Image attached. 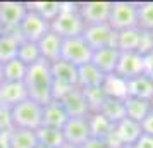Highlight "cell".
I'll use <instances>...</instances> for the list:
<instances>
[{"label": "cell", "instance_id": "obj_1", "mask_svg": "<svg viewBox=\"0 0 153 148\" xmlns=\"http://www.w3.org/2000/svg\"><path fill=\"white\" fill-rule=\"evenodd\" d=\"M52 74H50V64L45 60H36L35 64L28 65L26 78H24V86L28 90V98L40 103L47 105L52 100Z\"/></svg>", "mask_w": 153, "mask_h": 148}, {"label": "cell", "instance_id": "obj_2", "mask_svg": "<svg viewBox=\"0 0 153 148\" xmlns=\"http://www.w3.org/2000/svg\"><path fill=\"white\" fill-rule=\"evenodd\" d=\"M86 24L77 12V4H65L60 2V12L50 22V31L59 35L62 40L77 38L83 35Z\"/></svg>", "mask_w": 153, "mask_h": 148}, {"label": "cell", "instance_id": "obj_3", "mask_svg": "<svg viewBox=\"0 0 153 148\" xmlns=\"http://www.w3.org/2000/svg\"><path fill=\"white\" fill-rule=\"evenodd\" d=\"M42 112H43V107L40 103H36V102L29 98L22 100L21 103H17V105L10 109L14 127L36 131L38 127H42Z\"/></svg>", "mask_w": 153, "mask_h": 148}, {"label": "cell", "instance_id": "obj_4", "mask_svg": "<svg viewBox=\"0 0 153 148\" xmlns=\"http://www.w3.org/2000/svg\"><path fill=\"white\" fill-rule=\"evenodd\" d=\"M115 33L124 29L138 28V5L136 2H126V0H115L112 2L110 16L107 22Z\"/></svg>", "mask_w": 153, "mask_h": 148}, {"label": "cell", "instance_id": "obj_5", "mask_svg": "<svg viewBox=\"0 0 153 148\" xmlns=\"http://www.w3.org/2000/svg\"><path fill=\"white\" fill-rule=\"evenodd\" d=\"M86 45L91 48V52L95 50H102L107 47H115V38L117 33L105 22V24H91L86 26L81 35Z\"/></svg>", "mask_w": 153, "mask_h": 148}, {"label": "cell", "instance_id": "obj_6", "mask_svg": "<svg viewBox=\"0 0 153 148\" xmlns=\"http://www.w3.org/2000/svg\"><path fill=\"white\" fill-rule=\"evenodd\" d=\"M110 9L112 2H108V0H88V2L77 4V12L86 26L108 22Z\"/></svg>", "mask_w": 153, "mask_h": 148}, {"label": "cell", "instance_id": "obj_7", "mask_svg": "<svg viewBox=\"0 0 153 148\" xmlns=\"http://www.w3.org/2000/svg\"><path fill=\"white\" fill-rule=\"evenodd\" d=\"M91 55L93 52L86 45L81 36L77 38H67L62 42V52H60V59L65 62H71L72 65H84V64L91 62Z\"/></svg>", "mask_w": 153, "mask_h": 148}, {"label": "cell", "instance_id": "obj_8", "mask_svg": "<svg viewBox=\"0 0 153 148\" xmlns=\"http://www.w3.org/2000/svg\"><path fill=\"white\" fill-rule=\"evenodd\" d=\"M19 36L21 40H26V42H33L36 43L42 36H45L50 31V22H47L42 16H38L33 10H26V16L22 17L21 24H19Z\"/></svg>", "mask_w": 153, "mask_h": 148}, {"label": "cell", "instance_id": "obj_9", "mask_svg": "<svg viewBox=\"0 0 153 148\" xmlns=\"http://www.w3.org/2000/svg\"><path fill=\"white\" fill-rule=\"evenodd\" d=\"M62 134L67 145L83 147L91 138L88 117H71V119H67V122L62 127Z\"/></svg>", "mask_w": 153, "mask_h": 148}, {"label": "cell", "instance_id": "obj_10", "mask_svg": "<svg viewBox=\"0 0 153 148\" xmlns=\"http://www.w3.org/2000/svg\"><path fill=\"white\" fill-rule=\"evenodd\" d=\"M114 74L117 78L124 79V81L145 74L143 55H139L138 52H120L117 67H115V72Z\"/></svg>", "mask_w": 153, "mask_h": 148}, {"label": "cell", "instance_id": "obj_11", "mask_svg": "<svg viewBox=\"0 0 153 148\" xmlns=\"http://www.w3.org/2000/svg\"><path fill=\"white\" fill-rule=\"evenodd\" d=\"M26 4L5 0L0 2V28L4 31H16L21 24L22 17L26 16Z\"/></svg>", "mask_w": 153, "mask_h": 148}, {"label": "cell", "instance_id": "obj_12", "mask_svg": "<svg viewBox=\"0 0 153 148\" xmlns=\"http://www.w3.org/2000/svg\"><path fill=\"white\" fill-rule=\"evenodd\" d=\"M59 102L62 103L69 119L71 117H88L90 115V109H88V103H86V98H84V93L79 86L71 88Z\"/></svg>", "mask_w": 153, "mask_h": 148}, {"label": "cell", "instance_id": "obj_13", "mask_svg": "<svg viewBox=\"0 0 153 148\" xmlns=\"http://www.w3.org/2000/svg\"><path fill=\"white\" fill-rule=\"evenodd\" d=\"M50 74H52V81L57 85L69 86V88L77 86V67L72 65L71 62H65L62 59L52 62L50 64Z\"/></svg>", "mask_w": 153, "mask_h": 148}, {"label": "cell", "instance_id": "obj_14", "mask_svg": "<svg viewBox=\"0 0 153 148\" xmlns=\"http://www.w3.org/2000/svg\"><path fill=\"white\" fill-rule=\"evenodd\" d=\"M62 38L59 35H55L53 31H48L45 36H42L38 42H36V47H38V52H40V59L45 60V62H55L60 59V52H62Z\"/></svg>", "mask_w": 153, "mask_h": 148}, {"label": "cell", "instance_id": "obj_15", "mask_svg": "<svg viewBox=\"0 0 153 148\" xmlns=\"http://www.w3.org/2000/svg\"><path fill=\"white\" fill-rule=\"evenodd\" d=\"M26 98H28V90L24 83H12V81L0 83V105L12 109Z\"/></svg>", "mask_w": 153, "mask_h": 148}, {"label": "cell", "instance_id": "obj_16", "mask_svg": "<svg viewBox=\"0 0 153 148\" xmlns=\"http://www.w3.org/2000/svg\"><path fill=\"white\" fill-rule=\"evenodd\" d=\"M119 55H120V52L115 47H107V48H102V50H95L93 55H91V64L95 67H98L105 76H112L115 72V67H117Z\"/></svg>", "mask_w": 153, "mask_h": 148}, {"label": "cell", "instance_id": "obj_17", "mask_svg": "<svg viewBox=\"0 0 153 148\" xmlns=\"http://www.w3.org/2000/svg\"><path fill=\"white\" fill-rule=\"evenodd\" d=\"M69 115L65 114L62 103L59 100H50L47 105H43L42 112V126L47 127H55V129H62L64 124L67 122Z\"/></svg>", "mask_w": 153, "mask_h": 148}, {"label": "cell", "instance_id": "obj_18", "mask_svg": "<svg viewBox=\"0 0 153 148\" xmlns=\"http://www.w3.org/2000/svg\"><path fill=\"white\" fill-rule=\"evenodd\" d=\"M126 97L141 100H153V81L146 74L136 76L126 81Z\"/></svg>", "mask_w": 153, "mask_h": 148}, {"label": "cell", "instance_id": "obj_19", "mask_svg": "<svg viewBox=\"0 0 153 148\" xmlns=\"http://www.w3.org/2000/svg\"><path fill=\"white\" fill-rule=\"evenodd\" d=\"M105 79H107V76L98 67H95L91 62L77 67V86L81 90H86V88H100V86H103Z\"/></svg>", "mask_w": 153, "mask_h": 148}, {"label": "cell", "instance_id": "obj_20", "mask_svg": "<svg viewBox=\"0 0 153 148\" xmlns=\"http://www.w3.org/2000/svg\"><path fill=\"white\" fill-rule=\"evenodd\" d=\"M21 42L19 31H0V64H5L17 57V47Z\"/></svg>", "mask_w": 153, "mask_h": 148}, {"label": "cell", "instance_id": "obj_21", "mask_svg": "<svg viewBox=\"0 0 153 148\" xmlns=\"http://www.w3.org/2000/svg\"><path fill=\"white\" fill-rule=\"evenodd\" d=\"M124 107H126V117L134 120V122H141L146 117V114L153 109V103L150 100H141V98H132V97H126L124 98Z\"/></svg>", "mask_w": 153, "mask_h": 148}, {"label": "cell", "instance_id": "obj_22", "mask_svg": "<svg viewBox=\"0 0 153 148\" xmlns=\"http://www.w3.org/2000/svg\"><path fill=\"white\" fill-rule=\"evenodd\" d=\"M107 120H110L115 126L117 122L126 119V107H124V98H117V97H107L103 105L100 109V112Z\"/></svg>", "mask_w": 153, "mask_h": 148}, {"label": "cell", "instance_id": "obj_23", "mask_svg": "<svg viewBox=\"0 0 153 148\" xmlns=\"http://www.w3.org/2000/svg\"><path fill=\"white\" fill-rule=\"evenodd\" d=\"M141 29L139 28H131L119 31L115 38V48L119 52H138L139 43H141Z\"/></svg>", "mask_w": 153, "mask_h": 148}, {"label": "cell", "instance_id": "obj_24", "mask_svg": "<svg viewBox=\"0 0 153 148\" xmlns=\"http://www.w3.org/2000/svg\"><path fill=\"white\" fill-rule=\"evenodd\" d=\"M35 133H36V140H38V143L43 145V147H47V148H60L62 145H65L62 129L42 126V127H38Z\"/></svg>", "mask_w": 153, "mask_h": 148}, {"label": "cell", "instance_id": "obj_25", "mask_svg": "<svg viewBox=\"0 0 153 148\" xmlns=\"http://www.w3.org/2000/svg\"><path fill=\"white\" fill-rule=\"evenodd\" d=\"M88 122H90L91 138L107 140V138L114 133V124H112L110 120L105 119L102 114H90V115H88Z\"/></svg>", "mask_w": 153, "mask_h": 148}, {"label": "cell", "instance_id": "obj_26", "mask_svg": "<svg viewBox=\"0 0 153 148\" xmlns=\"http://www.w3.org/2000/svg\"><path fill=\"white\" fill-rule=\"evenodd\" d=\"M36 145H38V140L35 131L16 127L9 134V148H35Z\"/></svg>", "mask_w": 153, "mask_h": 148}, {"label": "cell", "instance_id": "obj_27", "mask_svg": "<svg viewBox=\"0 0 153 148\" xmlns=\"http://www.w3.org/2000/svg\"><path fill=\"white\" fill-rule=\"evenodd\" d=\"M28 65L22 64L19 59H12L9 62L2 64V72H4V81H12V83H24Z\"/></svg>", "mask_w": 153, "mask_h": 148}, {"label": "cell", "instance_id": "obj_28", "mask_svg": "<svg viewBox=\"0 0 153 148\" xmlns=\"http://www.w3.org/2000/svg\"><path fill=\"white\" fill-rule=\"evenodd\" d=\"M26 9L42 16L47 22H52L60 12V2H26Z\"/></svg>", "mask_w": 153, "mask_h": 148}, {"label": "cell", "instance_id": "obj_29", "mask_svg": "<svg viewBox=\"0 0 153 148\" xmlns=\"http://www.w3.org/2000/svg\"><path fill=\"white\" fill-rule=\"evenodd\" d=\"M138 5V28L143 31H153V0L136 2Z\"/></svg>", "mask_w": 153, "mask_h": 148}, {"label": "cell", "instance_id": "obj_30", "mask_svg": "<svg viewBox=\"0 0 153 148\" xmlns=\"http://www.w3.org/2000/svg\"><path fill=\"white\" fill-rule=\"evenodd\" d=\"M83 93L84 98H86V103H88V109H90V114H98L103 102L107 100L105 90L102 86L100 88H86V90H83Z\"/></svg>", "mask_w": 153, "mask_h": 148}, {"label": "cell", "instance_id": "obj_31", "mask_svg": "<svg viewBox=\"0 0 153 148\" xmlns=\"http://www.w3.org/2000/svg\"><path fill=\"white\" fill-rule=\"evenodd\" d=\"M22 64L26 65H31L35 64L36 60H40V52H38V47L36 43L33 42H26V40H21L19 42V47H17V57Z\"/></svg>", "mask_w": 153, "mask_h": 148}, {"label": "cell", "instance_id": "obj_32", "mask_svg": "<svg viewBox=\"0 0 153 148\" xmlns=\"http://www.w3.org/2000/svg\"><path fill=\"white\" fill-rule=\"evenodd\" d=\"M14 129L16 127H14V122H12L10 109L0 105V133L2 134H10Z\"/></svg>", "mask_w": 153, "mask_h": 148}, {"label": "cell", "instance_id": "obj_33", "mask_svg": "<svg viewBox=\"0 0 153 148\" xmlns=\"http://www.w3.org/2000/svg\"><path fill=\"white\" fill-rule=\"evenodd\" d=\"M139 126H141V133H143V134L153 136V109L146 114L145 119L139 122Z\"/></svg>", "mask_w": 153, "mask_h": 148}, {"label": "cell", "instance_id": "obj_34", "mask_svg": "<svg viewBox=\"0 0 153 148\" xmlns=\"http://www.w3.org/2000/svg\"><path fill=\"white\" fill-rule=\"evenodd\" d=\"M79 148H110L108 141L107 140H98V138H90V140L84 143L83 147Z\"/></svg>", "mask_w": 153, "mask_h": 148}, {"label": "cell", "instance_id": "obj_35", "mask_svg": "<svg viewBox=\"0 0 153 148\" xmlns=\"http://www.w3.org/2000/svg\"><path fill=\"white\" fill-rule=\"evenodd\" d=\"M143 62H145V74L153 81V50L150 54L143 55Z\"/></svg>", "mask_w": 153, "mask_h": 148}, {"label": "cell", "instance_id": "obj_36", "mask_svg": "<svg viewBox=\"0 0 153 148\" xmlns=\"http://www.w3.org/2000/svg\"><path fill=\"white\" fill-rule=\"evenodd\" d=\"M131 148H153V136L141 134V136H139V140L136 141Z\"/></svg>", "mask_w": 153, "mask_h": 148}, {"label": "cell", "instance_id": "obj_37", "mask_svg": "<svg viewBox=\"0 0 153 148\" xmlns=\"http://www.w3.org/2000/svg\"><path fill=\"white\" fill-rule=\"evenodd\" d=\"M0 148H9V134L0 133Z\"/></svg>", "mask_w": 153, "mask_h": 148}, {"label": "cell", "instance_id": "obj_38", "mask_svg": "<svg viewBox=\"0 0 153 148\" xmlns=\"http://www.w3.org/2000/svg\"><path fill=\"white\" fill-rule=\"evenodd\" d=\"M60 148H79V147H74V145H67V143H65V145H62Z\"/></svg>", "mask_w": 153, "mask_h": 148}, {"label": "cell", "instance_id": "obj_39", "mask_svg": "<svg viewBox=\"0 0 153 148\" xmlns=\"http://www.w3.org/2000/svg\"><path fill=\"white\" fill-rule=\"evenodd\" d=\"M4 81V72H2V64H0V83Z\"/></svg>", "mask_w": 153, "mask_h": 148}, {"label": "cell", "instance_id": "obj_40", "mask_svg": "<svg viewBox=\"0 0 153 148\" xmlns=\"http://www.w3.org/2000/svg\"><path fill=\"white\" fill-rule=\"evenodd\" d=\"M35 148H47V147H43V145H40V143H38V145H36Z\"/></svg>", "mask_w": 153, "mask_h": 148}, {"label": "cell", "instance_id": "obj_41", "mask_svg": "<svg viewBox=\"0 0 153 148\" xmlns=\"http://www.w3.org/2000/svg\"><path fill=\"white\" fill-rule=\"evenodd\" d=\"M152 103H153V100H152Z\"/></svg>", "mask_w": 153, "mask_h": 148}, {"label": "cell", "instance_id": "obj_42", "mask_svg": "<svg viewBox=\"0 0 153 148\" xmlns=\"http://www.w3.org/2000/svg\"><path fill=\"white\" fill-rule=\"evenodd\" d=\"M152 33H153V31H152Z\"/></svg>", "mask_w": 153, "mask_h": 148}]
</instances>
